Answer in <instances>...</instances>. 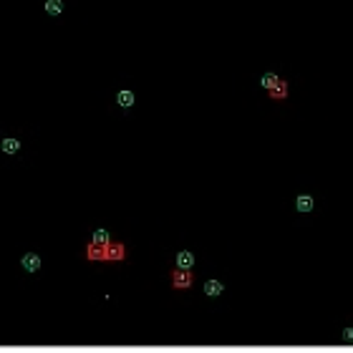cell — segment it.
I'll return each instance as SVG.
<instances>
[{"label":"cell","mask_w":353,"mask_h":353,"mask_svg":"<svg viewBox=\"0 0 353 353\" xmlns=\"http://www.w3.org/2000/svg\"><path fill=\"white\" fill-rule=\"evenodd\" d=\"M172 280V288L174 290H192L194 288V273L192 270H182V268H174L169 273Z\"/></svg>","instance_id":"6da1fadb"},{"label":"cell","mask_w":353,"mask_h":353,"mask_svg":"<svg viewBox=\"0 0 353 353\" xmlns=\"http://www.w3.org/2000/svg\"><path fill=\"white\" fill-rule=\"evenodd\" d=\"M104 250H106V260L104 262H121L124 257H126V245L124 242H108V245H104Z\"/></svg>","instance_id":"7a4b0ae2"},{"label":"cell","mask_w":353,"mask_h":353,"mask_svg":"<svg viewBox=\"0 0 353 353\" xmlns=\"http://www.w3.org/2000/svg\"><path fill=\"white\" fill-rule=\"evenodd\" d=\"M83 255H86V260H88V262H104V260H106V250H104V245H96L94 240L86 245Z\"/></svg>","instance_id":"3957f363"},{"label":"cell","mask_w":353,"mask_h":353,"mask_svg":"<svg viewBox=\"0 0 353 353\" xmlns=\"http://www.w3.org/2000/svg\"><path fill=\"white\" fill-rule=\"evenodd\" d=\"M194 265H197V257H194V252H189V250H179V252H176V262H174V268L192 270Z\"/></svg>","instance_id":"277c9868"},{"label":"cell","mask_w":353,"mask_h":353,"mask_svg":"<svg viewBox=\"0 0 353 353\" xmlns=\"http://www.w3.org/2000/svg\"><path fill=\"white\" fill-rule=\"evenodd\" d=\"M40 257L35 255V252H26L23 257H20V268H23L26 273H38L40 270Z\"/></svg>","instance_id":"5b68a950"},{"label":"cell","mask_w":353,"mask_h":353,"mask_svg":"<svg viewBox=\"0 0 353 353\" xmlns=\"http://www.w3.org/2000/svg\"><path fill=\"white\" fill-rule=\"evenodd\" d=\"M268 96H270L273 101H285V99L290 96V83L285 81V78H280V83H278L275 88H270V91H268Z\"/></svg>","instance_id":"8992f818"},{"label":"cell","mask_w":353,"mask_h":353,"mask_svg":"<svg viewBox=\"0 0 353 353\" xmlns=\"http://www.w3.org/2000/svg\"><path fill=\"white\" fill-rule=\"evenodd\" d=\"M134 104H137V94L131 91V88H121V91H116V106L131 108Z\"/></svg>","instance_id":"52a82bcc"},{"label":"cell","mask_w":353,"mask_h":353,"mask_svg":"<svg viewBox=\"0 0 353 353\" xmlns=\"http://www.w3.org/2000/svg\"><path fill=\"white\" fill-rule=\"evenodd\" d=\"M313 207H316V200H313V197L311 194H298L295 197V210L298 212H313Z\"/></svg>","instance_id":"ba28073f"},{"label":"cell","mask_w":353,"mask_h":353,"mask_svg":"<svg viewBox=\"0 0 353 353\" xmlns=\"http://www.w3.org/2000/svg\"><path fill=\"white\" fill-rule=\"evenodd\" d=\"M222 293H225V285L219 282V280H207L205 282V295L207 298H219Z\"/></svg>","instance_id":"9c48e42d"},{"label":"cell","mask_w":353,"mask_h":353,"mask_svg":"<svg viewBox=\"0 0 353 353\" xmlns=\"http://www.w3.org/2000/svg\"><path fill=\"white\" fill-rule=\"evenodd\" d=\"M278 83H280V76H278V73H270V71H268V73H262V76H260V86L265 88V91L275 88Z\"/></svg>","instance_id":"30bf717a"},{"label":"cell","mask_w":353,"mask_h":353,"mask_svg":"<svg viewBox=\"0 0 353 353\" xmlns=\"http://www.w3.org/2000/svg\"><path fill=\"white\" fill-rule=\"evenodd\" d=\"M0 149H3L5 154H18V151H20V141H18V139L3 137V139H0Z\"/></svg>","instance_id":"8fae6325"},{"label":"cell","mask_w":353,"mask_h":353,"mask_svg":"<svg viewBox=\"0 0 353 353\" xmlns=\"http://www.w3.org/2000/svg\"><path fill=\"white\" fill-rule=\"evenodd\" d=\"M46 13L48 15H61L63 13V0H46Z\"/></svg>","instance_id":"7c38bea8"},{"label":"cell","mask_w":353,"mask_h":353,"mask_svg":"<svg viewBox=\"0 0 353 353\" xmlns=\"http://www.w3.org/2000/svg\"><path fill=\"white\" fill-rule=\"evenodd\" d=\"M91 240L96 242V245H108V242H111V235H108V230H96Z\"/></svg>","instance_id":"4fadbf2b"},{"label":"cell","mask_w":353,"mask_h":353,"mask_svg":"<svg viewBox=\"0 0 353 353\" xmlns=\"http://www.w3.org/2000/svg\"><path fill=\"white\" fill-rule=\"evenodd\" d=\"M343 341L353 343V328H346V330H343Z\"/></svg>","instance_id":"5bb4252c"}]
</instances>
